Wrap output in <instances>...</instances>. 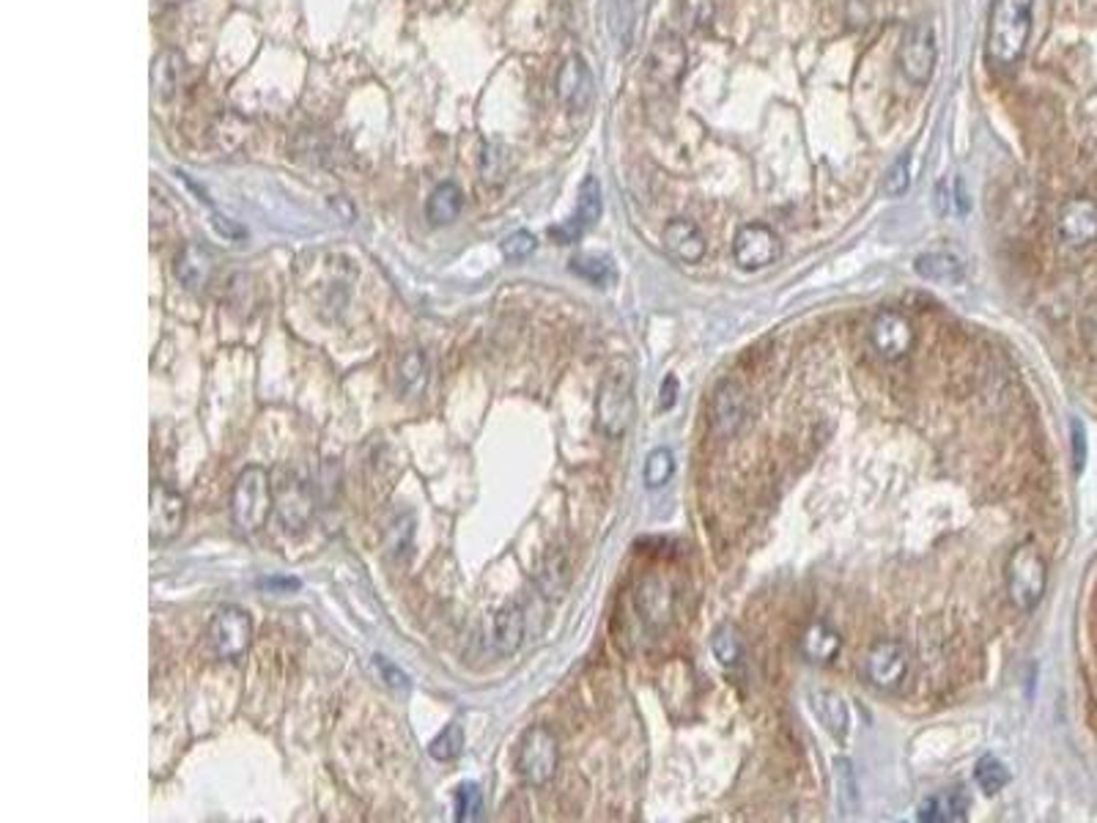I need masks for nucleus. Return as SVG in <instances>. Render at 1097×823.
Listing matches in <instances>:
<instances>
[{
    "label": "nucleus",
    "mask_w": 1097,
    "mask_h": 823,
    "mask_svg": "<svg viewBox=\"0 0 1097 823\" xmlns=\"http://www.w3.org/2000/svg\"><path fill=\"white\" fill-rule=\"evenodd\" d=\"M1073 440H1076V467L1082 469V464H1084V431L1078 423H1073Z\"/></svg>",
    "instance_id": "40"
},
{
    "label": "nucleus",
    "mask_w": 1097,
    "mask_h": 823,
    "mask_svg": "<svg viewBox=\"0 0 1097 823\" xmlns=\"http://www.w3.org/2000/svg\"><path fill=\"white\" fill-rule=\"evenodd\" d=\"M864 675L875 689L895 692L900 689L908 675V651L897 640H880L867 651L864 658Z\"/></svg>",
    "instance_id": "9"
},
{
    "label": "nucleus",
    "mask_w": 1097,
    "mask_h": 823,
    "mask_svg": "<svg viewBox=\"0 0 1097 823\" xmlns=\"http://www.w3.org/2000/svg\"><path fill=\"white\" fill-rule=\"evenodd\" d=\"M969 808H971L969 793H966L963 788H952V791H943V793H936V796L925 799V802L919 804L917 819L928 821V823L963 821L966 813H969Z\"/></svg>",
    "instance_id": "21"
},
{
    "label": "nucleus",
    "mask_w": 1097,
    "mask_h": 823,
    "mask_svg": "<svg viewBox=\"0 0 1097 823\" xmlns=\"http://www.w3.org/2000/svg\"><path fill=\"white\" fill-rule=\"evenodd\" d=\"M974 780L985 793H999L1002 788L1010 785V771L1002 760L993 758V755H985V758H980V763H977Z\"/></svg>",
    "instance_id": "30"
},
{
    "label": "nucleus",
    "mask_w": 1097,
    "mask_h": 823,
    "mask_svg": "<svg viewBox=\"0 0 1097 823\" xmlns=\"http://www.w3.org/2000/svg\"><path fill=\"white\" fill-rule=\"evenodd\" d=\"M714 14V3L710 0H684V20L692 25H706Z\"/></svg>",
    "instance_id": "38"
},
{
    "label": "nucleus",
    "mask_w": 1097,
    "mask_h": 823,
    "mask_svg": "<svg viewBox=\"0 0 1097 823\" xmlns=\"http://www.w3.org/2000/svg\"><path fill=\"white\" fill-rule=\"evenodd\" d=\"M521 640H525V610L514 601L494 615L488 643H492L494 656H510L519 651Z\"/></svg>",
    "instance_id": "19"
},
{
    "label": "nucleus",
    "mask_w": 1097,
    "mask_h": 823,
    "mask_svg": "<svg viewBox=\"0 0 1097 823\" xmlns=\"http://www.w3.org/2000/svg\"><path fill=\"white\" fill-rule=\"evenodd\" d=\"M275 508L281 525L288 530H303L314 516V492L305 478L297 473H283L281 484L275 489Z\"/></svg>",
    "instance_id": "12"
},
{
    "label": "nucleus",
    "mask_w": 1097,
    "mask_h": 823,
    "mask_svg": "<svg viewBox=\"0 0 1097 823\" xmlns=\"http://www.w3.org/2000/svg\"><path fill=\"white\" fill-rule=\"evenodd\" d=\"M595 414H599V429L610 440L626 434L631 418H634V377H631L629 366H618L606 373L599 388Z\"/></svg>",
    "instance_id": "4"
},
{
    "label": "nucleus",
    "mask_w": 1097,
    "mask_h": 823,
    "mask_svg": "<svg viewBox=\"0 0 1097 823\" xmlns=\"http://www.w3.org/2000/svg\"><path fill=\"white\" fill-rule=\"evenodd\" d=\"M1056 236L1067 247H1087L1097 240V203L1093 198H1070L1056 218Z\"/></svg>",
    "instance_id": "13"
},
{
    "label": "nucleus",
    "mask_w": 1097,
    "mask_h": 823,
    "mask_svg": "<svg viewBox=\"0 0 1097 823\" xmlns=\"http://www.w3.org/2000/svg\"><path fill=\"white\" fill-rule=\"evenodd\" d=\"M557 99L562 102V107L571 113H582L593 105L595 99V81L593 72H590L588 61L582 55H571L566 59V64L557 72Z\"/></svg>",
    "instance_id": "14"
},
{
    "label": "nucleus",
    "mask_w": 1097,
    "mask_h": 823,
    "mask_svg": "<svg viewBox=\"0 0 1097 823\" xmlns=\"http://www.w3.org/2000/svg\"><path fill=\"white\" fill-rule=\"evenodd\" d=\"M675 399H678V379L667 377L662 384V399H658V407H662V410H669V407L675 404Z\"/></svg>",
    "instance_id": "39"
},
{
    "label": "nucleus",
    "mask_w": 1097,
    "mask_h": 823,
    "mask_svg": "<svg viewBox=\"0 0 1097 823\" xmlns=\"http://www.w3.org/2000/svg\"><path fill=\"white\" fill-rule=\"evenodd\" d=\"M209 651L223 662H236L247 654L250 643H253V621L247 612L236 604L220 606L212 615L207 629Z\"/></svg>",
    "instance_id": "6"
},
{
    "label": "nucleus",
    "mask_w": 1097,
    "mask_h": 823,
    "mask_svg": "<svg viewBox=\"0 0 1097 823\" xmlns=\"http://www.w3.org/2000/svg\"><path fill=\"white\" fill-rule=\"evenodd\" d=\"M536 247L538 242L530 231H516V234H510L508 240L503 242V255L508 261H525L527 255L536 253Z\"/></svg>",
    "instance_id": "35"
},
{
    "label": "nucleus",
    "mask_w": 1097,
    "mask_h": 823,
    "mask_svg": "<svg viewBox=\"0 0 1097 823\" xmlns=\"http://www.w3.org/2000/svg\"><path fill=\"white\" fill-rule=\"evenodd\" d=\"M272 508H275V489L270 484V473L264 467L242 469L231 492V519L236 530L244 536L264 530Z\"/></svg>",
    "instance_id": "2"
},
{
    "label": "nucleus",
    "mask_w": 1097,
    "mask_h": 823,
    "mask_svg": "<svg viewBox=\"0 0 1097 823\" xmlns=\"http://www.w3.org/2000/svg\"><path fill=\"white\" fill-rule=\"evenodd\" d=\"M481 168L488 184H499L508 173V151L499 149V146H486V155L481 157Z\"/></svg>",
    "instance_id": "34"
},
{
    "label": "nucleus",
    "mask_w": 1097,
    "mask_h": 823,
    "mask_svg": "<svg viewBox=\"0 0 1097 823\" xmlns=\"http://www.w3.org/2000/svg\"><path fill=\"white\" fill-rule=\"evenodd\" d=\"M810 700H812V711H815L818 722H821L823 728H826L829 734L834 736V739L843 741L845 736H848V728H851V714H848V706H845L843 697L834 695V692H815Z\"/></svg>",
    "instance_id": "22"
},
{
    "label": "nucleus",
    "mask_w": 1097,
    "mask_h": 823,
    "mask_svg": "<svg viewBox=\"0 0 1097 823\" xmlns=\"http://www.w3.org/2000/svg\"><path fill=\"white\" fill-rule=\"evenodd\" d=\"M782 255V242L774 229L766 223H747L738 229L736 240H732V258L741 270L758 272L774 264Z\"/></svg>",
    "instance_id": "8"
},
{
    "label": "nucleus",
    "mask_w": 1097,
    "mask_h": 823,
    "mask_svg": "<svg viewBox=\"0 0 1097 823\" xmlns=\"http://www.w3.org/2000/svg\"><path fill=\"white\" fill-rule=\"evenodd\" d=\"M675 475V456L667 447H656V451L647 453L645 458V469H642V478H645L647 489H662L673 481Z\"/></svg>",
    "instance_id": "29"
},
{
    "label": "nucleus",
    "mask_w": 1097,
    "mask_h": 823,
    "mask_svg": "<svg viewBox=\"0 0 1097 823\" xmlns=\"http://www.w3.org/2000/svg\"><path fill=\"white\" fill-rule=\"evenodd\" d=\"M919 277L930 283H941V286H958L963 283V264L949 253H925L919 255L914 264Z\"/></svg>",
    "instance_id": "25"
},
{
    "label": "nucleus",
    "mask_w": 1097,
    "mask_h": 823,
    "mask_svg": "<svg viewBox=\"0 0 1097 823\" xmlns=\"http://www.w3.org/2000/svg\"><path fill=\"white\" fill-rule=\"evenodd\" d=\"M837 796H840V804H845V810H856V780H854V771H851V763L848 760H837Z\"/></svg>",
    "instance_id": "36"
},
{
    "label": "nucleus",
    "mask_w": 1097,
    "mask_h": 823,
    "mask_svg": "<svg viewBox=\"0 0 1097 823\" xmlns=\"http://www.w3.org/2000/svg\"><path fill=\"white\" fill-rule=\"evenodd\" d=\"M425 379H429V366H425L423 351L409 349L398 362V390L407 399H414V395L423 393Z\"/></svg>",
    "instance_id": "26"
},
{
    "label": "nucleus",
    "mask_w": 1097,
    "mask_h": 823,
    "mask_svg": "<svg viewBox=\"0 0 1097 823\" xmlns=\"http://www.w3.org/2000/svg\"><path fill=\"white\" fill-rule=\"evenodd\" d=\"M686 64H689V53H686L684 42L675 33H662L647 55V77L656 88L675 91L684 77Z\"/></svg>",
    "instance_id": "11"
},
{
    "label": "nucleus",
    "mask_w": 1097,
    "mask_h": 823,
    "mask_svg": "<svg viewBox=\"0 0 1097 823\" xmlns=\"http://www.w3.org/2000/svg\"><path fill=\"white\" fill-rule=\"evenodd\" d=\"M187 503L179 492L165 484L151 486V541L165 544L184 527Z\"/></svg>",
    "instance_id": "15"
},
{
    "label": "nucleus",
    "mask_w": 1097,
    "mask_h": 823,
    "mask_svg": "<svg viewBox=\"0 0 1097 823\" xmlns=\"http://www.w3.org/2000/svg\"><path fill=\"white\" fill-rule=\"evenodd\" d=\"M843 648V637H840L837 629H832L829 623L818 621L812 626H806V632L801 634L799 651L806 662L812 664H829L834 662Z\"/></svg>",
    "instance_id": "20"
},
{
    "label": "nucleus",
    "mask_w": 1097,
    "mask_h": 823,
    "mask_svg": "<svg viewBox=\"0 0 1097 823\" xmlns=\"http://www.w3.org/2000/svg\"><path fill=\"white\" fill-rule=\"evenodd\" d=\"M1004 582H1008V593L1010 601L1015 604V610L1021 612L1037 610V604L1045 595V588H1048V563H1045L1037 544L1026 541L1013 549V555H1010L1008 560V569H1004Z\"/></svg>",
    "instance_id": "3"
},
{
    "label": "nucleus",
    "mask_w": 1097,
    "mask_h": 823,
    "mask_svg": "<svg viewBox=\"0 0 1097 823\" xmlns=\"http://www.w3.org/2000/svg\"><path fill=\"white\" fill-rule=\"evenodd\" d=\"M936 59H939V50H936L933 28L928 22H914L903 36L900 50H897L903 75L914 85H928L930 77H933Z\"/></svg>",
    "instance_id": "7"
},
{
    "label": "nucleus",
    "mask_w": 1097,
    "mask_h": 823,
    "mask_svg": "<svg viewBox=\"0 0 1097 823\" xmlns=\"http://www.w3.org/2000/svg\"><path fill=\"white\" fill-rule=\"evenodd\" d=\"M1034 0H996L988 22V55L993 64L1013 66L1026 50L1032 33Z\"/></svg>",
    "instance_id": "1"
},
{
    "label": "nucleus",
    "mask_w": 1097,
    "mask_h": 823,
    "mask_svg": "<svg viewBox=\"0 0 1097 823\" xmlns=\"http://www.w3.org/2000/svg\"><path fill=\"white\" fill-rule=\"evenodd\" d=\"M557 763H560V747L549 728L536 725L521 736L519 749H516V774L521 777V782L532 788L549 785L557 774Z\"/></svg>",
    "instance_id": "5"
},
{
    "label": "nucleus",
    "mask_w": 1097,
    "mask_h": 823,
    "mask_svg": "<svg viewBox=\"0 0 1097 823\" xmlns=\"http://www.w3.org/2000/svg\"><path fill=\"white\" fill-rule=\"evenodd\" d=\"M483 819V791L475 782H464L456 788V821Z\"/></svg>",
    "instance_id": "33"
},
{
    "label": "nucleus",
    "mask_w": 1097,
    "mask_h": 823,
    "mask_svg": "<svg viewBox=\"0 0 1097 823\" xmlns=\"http://www.w3.org/2000/svg\"><path fill=\"white\" fill-rule=\"evenodd\" d=\"M464 209V192L462 187L453 181H442L434 192H431L429 203H425V218L431 225H451L453 220L462 214Z\"/></svg>",
    "instance_id": "24"
},
{
    "label": "nucleus",
    "mask_w": 1097,
    "mask_h": 823,
    "mask_svg": "<svg viewBox=\"0 0 1097 823\" xmlns=\"http://www.w3.org/2000/svg\"><path fill=\"white\" fill-rule=\"evenodd\" d=\"M601 209H604V203H601V184L595 176H588V179L582 181V187H579L577 214H573V218L568 220L566 225H557V229H551L549 234L555 236L560 245H571V242H577L579 236L584 234V231L593 229V225L599 223Z\"/></svg>",
    "instance_id": "16"
},
{
    "label": "nucleus",
    "mask_w": 1097,
    "mask_h": 823,
    "mask_svg": "<svg viewBox=\"0 0 1097 823\" xmlns=\"http://www.w3.org/2000/svg\"><path fill=\"white\" fill-rule=\"evenodd\" d=\"M747 418V399L736 382H721L710 399V425L716 434H736Z\"/></svg>",
    "instance_id": "18"
},
{
    "label": "nucleus",
    "mask_w": 1097,
    "mask_h": 823,
    "mask_svg": "<svg viewBox=\"0 0 1097 823\" xmlns=\"http://www.w3.org/2000/svg\"><path fill=\"white\" fill-rule=\"evenodd\" d=\"M373 664L379 667V673H382V678H384V684L390 686V689H398V692H407L409 689V678H407V673H403L401 667H395V664L388 662L384 656H373Z\"/></svg>",
    "instance_id": "37"
},
{
    "label": "nucleus",
    "mask_w": 1097,
    "mask_h": 823,
    "mask_svg": "<svg viewBox=\"0 0 1097 823\" xmlns=\"http://www.w3.org/2000/svg\"><path fill=\"white\" fill-rule=\"evenodd\" d=\"M869 340H873L875 351L884 360L895 362L903 360L914 349L917 333H914L911 319L903 316L900 310H880V314H875L873 325H869Z\"/></svg>",
    "instance_id": "10"
},
{
    "label": "nucleus",
    "mask_w": 1097,
    "mask_h": 823,
    "mask_svg": "<svg viewBox=\"0 0 1097 823\" xmlns=\"http://www.w3.org/2000/svg\"><path fill=\"white\" fill-rule=\"evenodd\" d=\"M710 651H714L716 662L725 664V667L738 664V658L743 654V643L738 629L732 626V623H721V626H716L714 634H710Z\"/></svg>",
    "instance_id": "27"
},
{
    "label": "nucleus",
    "mask_w": 1097,
    "mask_h": 823,
    "mask_svg": "<svg viewBox=\"0 0 1097 823\" xmlns=\"http://www.w3.org/2000/svg\"><path fill=\"white\" fill-rule=\"evenodd\" d=\"M571 270L577 272V275H582L584 281H590L593 286L601 288L615 283L618 277L615 266H612V261L606 258V255H577V258L571 261Z\"/></svg>",
    "instance_id": "28"
},
{
    "label": "nucleus",
    "mask_w": 1097,
    "mask_h": 823,
    "mask_svg": "<svg viewBox=\"0 0 1097 823\" xmlns=\"http://www.w3.org/2000/svg\"><path fill=\"white\" fill-rule=\"evenodd\" d=\"M212 266H214L212 255H209L207 250L198 245H187L181 250L179 258H176L173 272L176 277H179L181 286L190 288V292H198V288L207 286L209 277H212Z\"/></svg>",
    "instance_id": "23"
},
{
    "label": "nucleus",
    "mask_w": 1097,
    "mask_h": 823,
    "mask_svg": "<svg viewBox=\"0 0 1097 823\" xmlns=\"http://www.w3.org/2000/svg\"><path fill=\"white\" fill-rule=\"evenodd\" d=\"M464 749V728L458 722L445 725L440 736L431 741L429 752L434 760H456Z\"/></svg>",
    "instance_id": "31"
},
{
    "label": "nucleus",
    "mask_w": 1097,
    "mask_h": 823,
    "mask_svg": "<svg viewBox=\"0 0 1097 823\" xmlns=\"http://www.w3.org/2000/svg\"><path fill=\"white\" fill-rule=\"evenodd\" d=\"M908 187H911V157L900 155L892 162V168L886 170L880 190H884L886 198H900L906 196Z\"/></svg>",
    "instance_id": "32"
},
{
    "label": "nucleus",
    "mask_w": 1097,
    "mask_h": 823,
    "mask_svg": "<svg viewBox=\"0 0 1097 823\" xmlns=\"http://www.w3.org/2000/svg\"><path fill=\"white\" fill-rule=\"evenodd\" d=\"M664 247L673 258H678L681 264H700L706 258V234L700 231V225L692 223L686 218H675L664 225Z\"/></svg>",
    "instance_id": "17"
}]
</instances>
